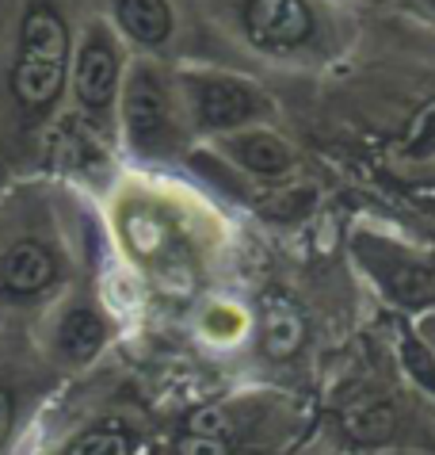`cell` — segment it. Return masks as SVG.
<instances>
[{
  "mask_svg": "<svg viewBox=\"0 0 435 455\" xmlns=\"http://www.w3.org/2000/svg\"><path fill=\"white\" fill-rule=\"evenodd\" d=\"M73 35L66 0H16L0 54V154L23 172L66 104Z\"/></svg>",
  "mask_w": 435,
  "mask_h": 455,
  "instance_id": "obj_1",
  "label": "cell"
},
{
  "mask_svg": "<svg viewBox=\"0 0 435 455\" xmlns=\"http://www.w3.org/2000/svg\"><path fill=\"white\" fill-rule=\"evenodd\" d=\"M58 180L28 172L0 199V310H46L73 283Z\"/></svg>",
  "mask_w": 435,
  "mask_h": 455,
  "instance_id": "obj_2",
  "label": "cell"
},
{
  "mask_svg": "<svg viewBox=\"0 0 435 455\" xmlns=\"http://www.w3.org/2000/svg\"><path fill=\"white\" fill-rule=\"evenodd\" d=\"M126 81V54L119 35L107 20H84L73 35V58H69V111L76 119L92 123L96 131L111 134V123L119 119V96Z\"/></svg>",
  "mask_w": 435,
  "mask_h": 455,
  "instance_id": "obj_3",
  "label": "cell"
},
{
  "mask_svg": "<svg viewBox=\"0 0 435 455\" xmlns=\"http://www.w3.org/2000/svg\"><path fill=\"white\" fill-rule=\"evenodd\" d=\"M61 375L43 352L35 337L20 325H0V455H12L28 436L35 413L54 395Z\"/></svg>",
  "mask_w": 435,
  "mask_h": 455,
  "instance_id": "obj_4",
  "label": "cell"
},
{
  "mask_svg": "<svg viewBox=\"0 0 435 455\" xmlns=\"http://www.w3.org/2000/svg\"><path fill=\"white\" fill-rule=\"evenodd\" d=\"M119 131L130 154L138 157H164L176 149V138H180L176 104L161 69L149 61H138L126 69L119 96Z\"/></svg>",
  "mask_w": 435,
  "mask_h": 455,
  "instance_id": "obj_5",
  "label": "cell"
},
{
  "mask_svg": "<svg viewBox=\"0 0 435 455\" xmlns=\"http://www.w3.org/2000/svg\"><path fill=\"white\" fill-rule=\"evenodd\" d=\"M35 345L61 375L81 371L111 345V318L96 299L66 291L50 307L46 325H38Z\"/></svg>",
  "mask_w": 435,
  "mask_h": 455,
  "instance_id": "obj_6",
  "label": "cell"
},
{
  "mask_svg": "<svg viewBox=\"0 0 435 455\" xmlns=\"http://www.w3.org/2000/svg\"><path fill=\"white\" fill-rule=\"evenodd\" d=\"M184 88L199 131H237L260 111V96L233 77L199 73V77H187Z\"/></svg>",
  "mask_w": 435,
  "mask_h": 455,
  "instance_id": "obj_7",
  "label": "cell"
},
{
  "mask_svg": "<svg viewBox=\"0 0 435 455\" xmlns=\"http://www.w3.org/2000/svg\"><path fill=\"white\" fill-rule=\"evenodd\" d=\"M245 31L264 50H294L313 35L305 0H245Z\"/></svg>",
  "mask_w": 435,
  "mask_h": 455,
  "instance_id": "obj_8",
  "label": "cell"
},
{
  "mask_svg": "<svg viewBox=\"0 0 435 455\" xmlns=\"http://www.w3.org/2000/svg\"><path fill=\"white\" fill-rule=\"evenodd\" d=\"M111 31L146 54H161L172 43L176 16L169 0H107Z\"/></svg>",
  "mask_w": 435,
  "mask_h": 455,
  "instance_id": "obj_9",
  "label": "cell"
},
{
  "mask_svg": "<svg viewBox=\"0 0 435 455\" xmlns=\"http://www.w3.org/2000/svg\"><path fill=\"white\" fill-rule=\"evenodd\" d=\"M138 451H142V433L126 417L115 413H104L96 421L81 425L58 448V455H138Z\"/></svg>",
  "mask_w": 435,
  "mask_h": 455,
  "instance_id": "obj_10",
  "label": "cell"
},
{
  "mask_svg": "<svg viewBox=\"0 0 435 455\" xmlns=\"http://www.w3.org/2000/svg\"><path fill=\"white\" fill-rule=\"evenodd\" d=\"M393 161L413 172H435V100L408 119L405 134L393 142Z\"/></svg>",
  "mask_w": 435,
  "mask_h": 455,
  "instance_id": "obj_11",
  "label": "cell"
},
{
  "mask_svg": "<svg viewBox=\"0 0 435 455\" xmlns=\"http://www.w3.org/2000/svg\"><path fill=\"white\" fill-rule=\"evenodd\" d=\"M225 154L233 157L237 165H245L249 172H260V176H275L290 165V149L267 131H249V134L229 138Z\"/></svg>",
  "mask_w": 435,
  "mask_h": 455,
  "instance_id": "obj_12",
  "label": "cell"
},
{
  "mask_svg": "<svg viewBox=\"0 0 435 455\" xmlns=\"http://www.w3.org/2000/svg\"><path fill=\"white\" fill-rule=\"evenodd\" d=\"M393 425H398V417H393L390 402H355L344 413V428H348L352 440H360V444H378V440L393 436Z\"/></svg>",
  "mask_w": 435,
  "mask_h": 455,
  "instance_id": "obj_13",
  "label": "cell"
},
{
  "mask_svg": "<svg viewBox=\"0 0 435 455\" xmlns=\"http://www.w3.org/2000/svg\"><path fill=\"white\" fill-rule=\"evenodd\" d=\"M302 337H305V325H302V318L294 310H287V307L267 310L264 340H267V352H272V356H290V352H298Z\"/></svg>",
  "mask_w": 435,
  "mask_h": 455,
  "instance_id": "obj_14",
  "label": "cell"
},
{
  "mask_svg": "<svg viewBox=\"0 0 435 455\" xmlns=\"http://www.w3.org/2000/svg\"><path fill=\"white\" fill-rule=\"evenodd\" d=\"M401 360H405L408 375H413L424 390H431V395H435V360H431V352L420 345L413 333H405V337H401Z\"/></svg>",
  "mask_w": 435,
  "mask_h": 455,
  "instance_id": "obj_15",
  "label": "cell"
},
{
  "mask_svg": "<svg viewBox=\"0 0 435 455\" xmlns=\"http://www.w3.org/2000/svg\"><path fill=\"white\" fill-rule=\"evenodd\" d=\"M176 455H233V440L180 433V436H176Z\"/></svg>",
  "mask_w": 435,
  "mask_h": 455,
  "instance_id": "obj_16",
  "label": "cell"
},
{
  "mask_svg": "<svg viewBox=\"0 0 435 455\" xmlns=\"http://www.w3.org/2000/svg\"><path fill=\"white\" fill-rule=\"evenodd\" d=\"M20 176H28V172H23V169L16 165V161L8 157V154H0V199H4V192L20 180Z\"/></svg>",
  "mask_w": 435,
  "mask_h": 455,
  "instance_id": "obj_17",
  "label": "cell"
},
{
  "mask_svg": "<svg viewBox=\"0 0 435 455\" xmlns=\"http://www.w3.org/2000/svg\"><path fill=\"white\" fill-rule=\"evenodd\" d=\"M4 318H8V314H4V310H0V325H4Z\"/></svg>",
  "mask_w": 435,
  "mask_h": 455,
  "instance_id": "obj_18",
  "label": "cell"
}]
</instances>
